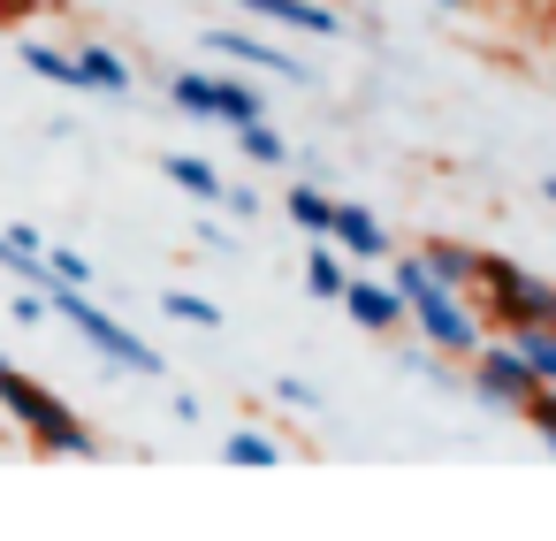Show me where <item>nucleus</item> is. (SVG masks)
Wrapping results in <instances>:
<instances>
[{
    "label": "nucleus",
    "mask_w": 556,
    "mask_h": 541,
    "mask_svg": "<svg viewBox=\"0 0 556 541\" xmlns=\"http://www.w3.org/2000/svg\"><path fill=\"white\" fill-rule=\"evenodd\" d=\"M389 282L404 290V305H412V328L427 336V351L434 358H465L472 366V351L488 343V320L465 305V290H450V282H434V267L412 252V260H396L389 267Z\"/></svg>",
    "instance_id": "obj_1"
},
{
    "label": "nucleus",
    "mask_w": 556,
    "mask_h": 541,
    "mask_svg": "<svg viewBox=\"0 0 556 541\" xmlns=\"http://www.w3.org/2000/svg\"><path fill=\"white\" fill-rule=\"evenodd\" d=\"M47 313H54V320H70V328H77V336L115 366V374H146V381H153V374H168V358H161L130 320H115L92 290H77V282H62V275L47 282Z\"/></svg>",
    "instance_id": "obj_2"
},
{
    "label": "nucleus",
    "mask_w": 556,
    "mask_h": 541,
    "mask_svg": "<svg viewBox=\"0 0 556 541\" xmlns=\"http://www.w3.org/2000/svg\"><path fill=\"white\" fill-rule=\"evenodd\" d=\"M0 412H9L39 450H62V457H100V435L47 389V381H31V374H0Z\"/></svg>",
    "instance_id": "obj_3"
},
{
    "label": "nucleus",
    "mask_w": 556,
    "mask_h": 541,
    "mask_svg": "<svg viewBox=\"0 0 556 541\" xmlns=\"http://www.w3.org/2000/svg\"><path fill=\"white\" fill-rule=\"evenodd\" d=\"M472 290L488 298V320H495L503 336L556 320V282H541V275L518 267V260H488V252H480V282H472Z\"/></svg>",
    "instance_id": "obj_4"
},
{
    "label": "nucleus",
    "mask_w": 556,
    "mask_h": 541,
    "mask_svg": "<svg viewBox=\"0 0 556 541\" xmlns=\"http://www.w3.org/2000/svg\"><path fill=\"white\" fill-rule=\"evenodd\" d=\"M533 389H541V374H533V358L518 351V336L472 351V397H480V404H495V412H526Z\"/></svg>",
    "instance_id": "obj_5"
},
{
    "label": "nucleus",
    "mask_w": 556,
    "mask_h": 541,
    "mask_svg": "<svg viewBox=\"0 0 556 541\" xmlns=\"http://www.w3.org/2000/svg\"><path fill=\"white\" fill-rule=\"evenodd\" d=\"M336 305H343V313H351V320H358L366 336H389V328H404V320H412L404 290H396V282H366V275H351Z\"/></svg>",
    "instance_id": "obj_6"
},
{
    "label": "nucleus",
    "mask_w": 556,
    "mask_h": 541,
    "mask_svg": "<svg viewBox=\"0 0 556 541\" xmlns=\"http://www.w3.org/2000/svg\"><path fill=\"white\" fill-rule=\"evenodd\" d=\"M206 47H214V54H229V62H244V70H267V77H290V85H305V77H313L305 62H290L282 47H267V39H252V32H206Z\"/></svg>",
    "instance_id": "obj_7"
},
{
    "label": "nucleus",
    "mask_w": 556,
    "mask_h": 541,
    "mask_svg": "<svg viewBox=\"0 0 556 541\" xmlns=\"http://www.w3.org/2000/svg\"><path fill=\"white\" fill-rule=\"evenodd\" d=\"M252 16H267V24H290V32H305V39H336L343 32V16L328 9V0H244Z\"/></svg>",
    "instance_id": "obj_8"
},
{
    "label": "nucleus",
    "mask_w": 556,
    "mask_h": 541,
    "mask_svg": "<svg viewBox=\"0 0 556 541\" xmlns=\"http://www.w3.org/2000/svg\"><path fill=\"white\" fill-rule=\"evenodd\" d=\"M336 244H343V260H381L389 252V229L358 206V199H336V229H328Z\"/></svg>",
    "instance_id": "obj_9"
},
{
    "label": "nucleus",
    "mask_w": 556,
    "mask_h": 541,
    "mask_svg": "<svg viewBox=\"0 0 556 541\" xmlns=\"http://www.w3.org/2000/svg\"><path fill=\"white\" fill-rule=\"evenodd\" d=\"M77 70H85V92H108V100H123V92L138 85V77H130V62H123L115 47H100V39H92V47H77Z\"/></svg>",
    "instance_id": "obj_10"
},
{
    "label": "nucleus",
    "mask_w": 556,
    "mask_h": 541,
    "mask_svg": "<svg viewBox=\"0 0 556 541\" xmlns=\"http://www.w3.org/2000/svg\"><path fill=\"white\" fill-rule=\"evenodd\" d=\"M419 260H427V267H434V282H450V290H472V282H480V252H472V244H457V237L419 244Z\"/></svg>",
    "instance_id": "obj_11"
},
{
    "label": "nucleus",
    "mask_w": 556,
    "mask_h": 541,
    "mask_svg": "<svg viewBox=\"0 0 556 541\" xmlns=\"http://www.w3.org/2000/svg\"><path fill=\"white\" fill-rule=\"evenodd\" d=\"M343 282H351L343 244H336V237H320V244L305 252V290H313V298H343Z\"/></svg>",
    "instance_id": "obj_12"
},
{
    "label": "nucleus",
    "mask_w": 556,
    "mask_h": 541,
    "mask_svg": "<svg viewBox=\"0 0 556 541\" xmlns=\"http://www.w3.org/2000/svg\"><path fill=\"white\" fill-rule=\"evenodd\" d=\"M16 54H24V70H31V77H47V85H77V92H85L77 54H62V47H47V39H24Z\"/></svg>",
    "instance_id": "obj_13"
},
{
    "label": "nucleus",
    "mask_w": 556,
    "mask_h": 541,
    "mask_svg": "<svg viewBox=\"0 0 556 541\" xmlns=\"http://www.w3.org/2000/svg\"><path fill=\"white\" fill-rule=\"evenodd\" d=\"M168 108L191 115V123H214V77L206 70H176L168 77Z\"/></svg>",
    "instance_id": "obj_14"
},
{
    "label": "nucleus",
    "mask_w": 556,
    "mask_h": 541,
    "mask_svg": "<svg viewBox=\"0 0 556 541\" xmlns=\"http://www.w3.org/2000/svg\"><path fill=\"white\" fill-rule=\"evenodd\" d=\"M260 115H267V100H260L244 77H214V123L237 130V123H260Z\"/></svg>",
    "instance_id": "obj_15"
},
{
    "label": "nucleus",
    "mask_w": 556,
    "mask_h": 541,
    "mask_svg": "<svg viewBox=\"0 0 556 541\" xmlns=\"http://www.w3.org/2000/svg\"><path fill=\"white\" fill-rule=\"evenodd\" d=\"M237 153L244 161H260V168H290V146H282V130L260 115V123H237Z\"/></svg>",
    "instance_id": "obj_16"
},
{
    "label": "nucleus",
    "mask_w": 556,
    "mask_h": 541,
    "mask_svg": "<svg viewBox=\"0 0 556 541\" xmlns=\"http://www.w3.org/2000/svg\"><path fill=\"white\" fill-rule=\"evenodd\" d=\"M161 168H168V184H184V191H191V199H206V206H222V191H229V184H222L199 153H168Z\"/></svg>",
    "instance_id": "obj_17"
},
{
    "label": "nucleus",
    "mask_w": 556,
    "mask_h": 541,
    "mask_svg": "<svg viewBox=\"0 0 556 541\" xmlns=\"http://www.w3.org/2000/svg\"><path fill=\"white\" fill-rule=\"evenodd\" d=\"M290 222H298L305 237H328V229H336V199H328L320 184H298V191H290Z\"/></svg>",
    "instance_id": "obj_18"
},
{
    "label": "nucleus",
    "mask_w": 556,
    "mask_h": 541,
    "mask_svg": "<svg viewBox=\"0 0 556 541\" xmlns=\"http://www.w3.org/2000/svg\"><path fill=\"white\" fill-rule=\"evenodd\" d=\"M222 457H229V465H252V473H267V465H282V442H275V435H260V427H237V435L222 442Z\"/></svg>",
    "instance_id": "obj_19"
},
{
    "label": "nucleus",
    "mask_w": 556,
    "mask_h": 541,
    "mask_svg": "<svg viewBox=\"0 0 556 541\" xmlns=\"http://www.w3.org/2000/svg\"><path fill=\"white\" fill-rule=\"evenodd\" d=\"M161 313H168V320H191V328H222V305H214V298H199V290H168V298H161Z\"/></svg>",
    "instance_id": "obj_20"
},
{
    "label": "nucleus",
    "mask_w": 556,
    "mask_h": 541,
    "mask_svg": "<svg viewBox=\"0 0 556 541\" xmlns=\"http://www.w3.org/2000/svg\"><path fill=\"white\" fill-rule=\"evenodd\" d=\"M518 351L533 358V374L556 389V320H541V328H518Z\"/></svg>",
    "instance_id": "obj_21"
},
{
    "label": "nucleus",
    "mask_w": 556,
    "mask_h": 541,
    "mask_svg": "<svg viewBox=\"0 0 556 541\" xmlns=\"http://www.w3.org/2000/svg\"><path fill=\"white\" fill-rule=\"evenodd\" d=\"M526 427H533V435H541V442L556 450V389H548V381L533 389V404H526Z\"/></svg>",
    "instance_id": "obj_22"
},
{
    "label": "nucleus",
    "mask_w": 556,
    "mask_h": 541,
    "mask_svg": "<svg viewBox=\"0 0 556 541\" xmlns=\"http://www.w3.org/2000/svg\"><path fill=\"white\" fill-rule=\"evenodd\" d=\"M47 267H54L62 282H77V290H92V260H85V252H47Z\"/></svg>",
    "instance_id": "obj_23"
},
{
    "label": "nucleus",
    "mask_w": 556,
    "mask_h": 541,
    "mask_svg": "<svg viewBox=\"0 0 556 541\" xmlns=\"http://www.w3.org/2000/svg\"><path fill=\"white\" fill-rule=\"evenodd\" d=\"M9 313H16V320H24V328H47V290H31V282H24V290H16V305H9Z\"/></svg>",
    "instance_id": "obj_24"
},
{
    "label": "nucleus",
    "mask_w": 556,
    "mask_h": 541,
    "mask_svg": "<svg viewBox=\"0 0 556 541\" xmlns=\"http://www.w3.org/2000/svg\"><path fill=\"white\" fill-rule=\"evenodd\" d=\"M222 206H229L237 222H252V214H260V191H237V184H229V191H222Z\"/></svg>",
    "instance_id": "obj_25"
},
{
    "label": "nucleus",
    "mask_w": 556,
    "mask_h": 541,
    "mask_svg": "<svg viewBox=\"0 0 556 541\" xmlns=\"http://www.w3.org/2000/svg\"><path fill=\"white\" fill-rule=\"evenodd\" d=\"M275 397H282V404H298V412H313V404H320V397H313V389H305V381H290V374H282V381H275Z\"/></svg>",
    "instance_id": "obj_26"
},
{
    "label": "nucleus",
    "mask_w": 556,
    "mask_h": 541,
    "mask_svg": "<svg viewBox=\"0 0 556 541\" xmlns=\"http://www.w3.org/2000/svg\"><path fill=\"white\" fill-rule=\"evenodd\" d=\"M541 199H548V206H556V176H548V184H541Z\"/></svg>",
    "instance_id": "obj_27"
},
{
    "label": "nucleus",
    "mask_w": 556,
    "mask_h": 541,
    "mask_svg": "<svg viewBox=\"0 0 556 541\" xmlns=\"http://www.w3.org/2000/svg\"><path fill=\"white\" fill-rule=\"evenodd\" d=\"M0 374H16V358H9V351H0Z\"/></svg>",
    "instance_id": "obj_28"
},
{
    "label": "nucleus",
    "mask_w": 556,
    "mask_h": 541,
    "mask_svg": "<svg viewBox=\"0 0 556 541\" xmlns=\"http://www.w3.org/2000/svg\"><path fill=\"white\" fill-rule=\"evenodd\" d=\"M442 9H465V0H442Z\"/></svg>",
    "instance_id": "obj_29"
}]
</instances>
